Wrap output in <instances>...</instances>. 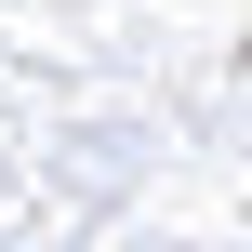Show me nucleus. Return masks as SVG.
Listing matches in <instances>:
<instances>
[]
</instances>
